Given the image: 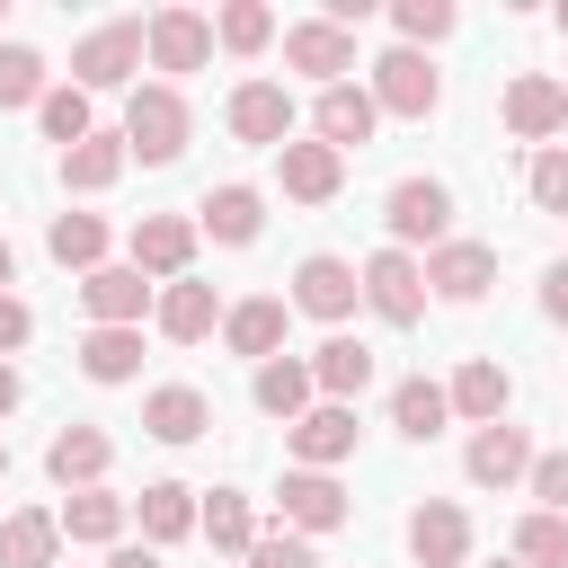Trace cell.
<instances>
[{
	"label": "cell",
	"mask_w": 568,
	"mask_h": 568,
	"mask_svg": "<svg viewBox=\"0 0 568 568\" xmlns=\"http://www.w3.org/2000/svg\"><path fill=\"white\" fill-rule=\"evenodd\" d=\"M382 222H390V248H444L453 240V186L444 178H399L390 195H382Z\"/></svg>",
	"instance_id": "cell-3"
},
{
	"label": "cell",
	"mask_w": 568,
	"mask_h": 568,
	"mask_svg": "<svg viewBox=\"0 0 568 568\" xmlns=\"http://www.w3.org/2000/svg\"><path fill=\"white\" fill-rule=\"evenodd\" d=\"M9 408H18V373L0 364V417H9Z\"/></svg>",
	"instance_id": "cell-47"
},
{
	"label": "cell",
	"mask_w": 568,
	"mask_h": 568,
	"mask_svg": "<svg viewBox=\"0 0 568 568\" xmlns=\"http://www.w3.org/2000/svg\"><path fill=\"white\" fill-rule=\"evenodd\" d=\"M195 231H213L222 248H248V240L266 231V195H257V186H213L204 213H195Z\"/></svg>",
	"instance_id": "cell-23"
},
{
	"label": "cell",
	"mask_w": 568,
	"mask_h": 568,
	"mask_svg": "<svg viewBox=\"0 0 568 568\" xmlns=\"http://www.w3.org/2000/svg\"><path fill=\"white\" fill-rule=\"evenodd\" d=\"M53 550H62V524L44 506L0 515V568H53Z\"/></svg>",
	"instance_id": "cell-29"
},
{
	"label": "cell",
	"mask_w": 568,
	"mask_h": 568,
	"mask_svg": "<svg viewBox=\"0 0 568 568\" xmlns=\"http://www.w3.org/2000/svg\"><path fill=\"white\" fill-rule=\"evenodd\" d=\"M284 62H293V71H311L320 89H337V80L355 71V36H346V27H328V18H302V27H284Z\"/></svg>",
	"instance_id": "cell-13"
},
{
	"label": "cell",
	"mask_w": 568,
	"mask_h": 568,
	"mask_svg": "<svg viewBox=\"0 0 568 568\" xmlns=\"http://www.w3.org/2000/svg\"><path fill=\"white\" fill-rule=\"evenodd\" d=\"M9 275H18V248H9V240H0V293H9Z\"/></svg>",
	"instance_id": "cell-48"
},
{
	"label": "cell",
	"mask_w": 568,
	"mask_h": 568,
	"mask_svg": "<svg viewBox=\"0 0 568 568\" xmlns=\"http://www.w3.org/2000/svg\"><path fill=\"white\" fill-rule=\"evenodd\" d=\"M364 89H373V106H382V115H408V124H426V115L444 106L435 62H426V53H408V44H390V53L373 62V80H364Z\"/></svg>",
	"instance_id": "cell-4"
},
{
	"label": "cell",
	"mask_w": 568,
	"mask_h": 568,
	"mask_svg": "<svg viewBox=\"0 0 568 568\" xmlns=\"http://www.w3.org/2000/svg\"><path fill=\"white\" fill-rule=\"evenodd\" d=\"M0 470H9V444H0Z\"/></svg>",
	"instance_id": "cell-50"
},
{
	"label": "cell",
	"mask_w": 568,
	"mask_h": 568,
	"mask_svg": "<svg viewBox=\"0 0 568 568\" xmlns=\"http://www.w3.org/2000/svg\"><path fill=\"white\" fill-rule=\"evenodd\" d=\"M284 444H293L302 470H337V462L355 453V408H346V399H320V408H302V417L284 426Z\"/></svg>",
	"instance_id": "cell-10"
},
{
	"label": "cell",
	"mask_w": 568,
	"mask_h": 568,
	"mask_svg": "<svg viewBox=\"0 0 568 568\" xmlns=\"http://www.w3.org/2000/svg\"><path fill=\"white\" fill-rule=\"evenodd\" d=\"M222 115H231V133L257 142V151H284V142H293V98H284V80H240Z\"/></svg>",
	"instance_id": "cell-8"
},
{
	"label": "cell",
	"mask_w": 568,
	"mask_h": 568,
	"mask_svg": "<svg viewBox=\"0 0 568 568\" xmlns=\"http://www.w3.org/2000/svg\"><path fill=\"white\" fill-rule=\"evenodd\" d=\"M80 311H89V328H142V311H151L142 266H98V275H80Z\"/></svg>",
	"instance_id": "cell-11"
},
{
	"label": "cell",
	"mask_w": 568,
	"mask_h": 568,
	"mask_svg": "<svg viewBox=\"0 0 568 568\" xmlns=\"http://www.w3.org/2000/svg\"><path fill=\"white\" fill-rule=\"evenodd\" d=\"M524 186H532V204H541V213H568V151H559V142H541V151H532V169H524Z\"/></svg>",
	"instance_id": "cell-41"
},
{
	"label": "cell",
	"mask_w": 568,
	"mask_h": 568,
	"mask_svg": "<svg viewBox=\"0 0 568 568\" xmlns=\"http://www.w3.org/2000/svg\"><path fill=\"white\" fill-rule=\"evenodd\" d=\"M71 89H124L133 71H142V18H115V27H98V36H80V53H71Z\"/></svg>",
	"instance_id": "cell-6"
},
{
	"label": "cell",
	"mask_w": 568,
	"mask_h": 568,
	"mask_svg": "<svg viewBox=\"0 0 568 568\" xmlns=\"http://www.w3.org/2000/svg\"><path fill=\"white\" fill-rule=\"evenodd\" d=\"M355 302H364V284H355V266L346 257H302L293 266V311H311V320H355Z\"/></svg>",
	"instance_id": "cell-12"
},
{
	"label": "cell",
	"mask_w": 568,
	"mask_h": 568,
	"mask_svg": "<svg viewBox=\"0 0 568 568\" xmlns=\"http://www.w3.org/2000/svg\"><path fill=\"white\" fill-rule=\"evenodd\" d=\"M151 320H160V337H169V346H204V337L222 328V302H213V284L178 275V284L151 302Z\"/></svg>",
	"instance_id": "cell-19"
},
{
	"label": "cell",
	"mask_w": 568,
	"mask_h": 568,
	"mask_svg": "<svg viewBox=\"0 0 568 568\" xmlns=\"http://www.w3.org/2000/svg\"><path fill=\"white\" fill-rule=\"evenodd\" d=\"M27 337H36V311H27L18 293H0V364H9V355H18Z\"/></svg>",
	"instance_id": "cell-44"
},
{
	"label": "cell",
	"mask_w": 568,
	"mask_h": 568,
	"mask_svg": "<svg viewBox=\"0 0 568 568\" xmlns=\"http://www.w3.org/2000/svg\"><path fill=\"white\" fill-rule=\"evenodd\" d=\"M275 160H284V195L293 204H328L346 186V151H328V142H284Z\"/></svg>",
	"instance_id": "cell-21"
},
{
	"label": "cell",
	"mask_w": 568,
	"mask_h": 568,
	"mask_svg": "<svg viewBox=\"0 0 568 568\" xmlns=\"http://www.w3.org/2000/svg\"><path fill=\"white\" fill-rule=\"evenodd\" d=\"M106 568H160V550H151V541H115V550H106Z\"/></svg>",
	"instance_id": "cell-46"
},
{
	"label": "cell",
	"mask_w": 568,
	"mask_h": 568,
	"mask_svg": "<svg viewBox=\"0 0 568 568\" xmlns=\"http://www.w3.org/2000/svg\"><path fill=\"white\" fill-rule=\"evenodd\" d=\"M532 497H541V515H568V453H532Z\"/></svg>",
	"instance_id": "cell-42"
},
{
	"label": "cell",
	"mask_w": 568,
	"mask_h": 568,
	"mask_svg": "<svg viewBox=\"0 0 568 568\" xmlns=\"http://www.w3.org/2000/svg\"><path fill=\"white\" fill-rule=\"evenodd\" d=\"M390 27H399V44L417 53V44H444L453 36V0H399L390 9Z\"/></svg>",
	"instance_id": "cell-40"
},
{
	"label": "cell",
	"mask_w": 568,
	"mask_h": 568,
	"mask_svg": "<svg viewBox=\"0 0 568 568\" xmlns=\"http://www.w3.org/2000/svg\"><path fill=\"white\" fill-rule=\"evenodd\" d=\"M115 178H124V133H89V142L62 151V186L98 195V186H115Z\"/></svg>",
	"instance_id": "cell-31"
},
{
	"label": "cell",
	"mask_w": 568,
	"mask_h": 568,
	"mask_svg": "<svg viewBox=\"0 0 568 568\" xmlns=\"http://www.w3.org/2000/svg\"><path fill=\"white\" fill-rule=\"evenodd\" d=\"M355 284H364V311H373V320H390V328H417V320H426V266H417L408 248H373V257L355 266Z\"/></svg>",
	"instance_id": "cell-2"
},
{
	"label": "cell",
	"mask_w": 568,
	"mask_h": 568,
	"mask_svg": "<svg viewBox=\"0 0 568 568\" xmlns=\"http://www.w3.org/2000/svg\"><path fill=\"white\" fill-rule=\"evenodd\" d=\"M541 311L568 328V266H541Z\"/></svg>",
	"instance_id": "cell-45"
},
{
	"label": "cell",
	"mask_w": 568,
	"mask_h": 568,
	"mask_svg": "<svg viewBox=\"0 0 568 568\" xmlns=\"http://www.w3.org/2000/svg\"><path fill=\"white\" fill-rule=\"evenodd\" d=\"M515 568H568V515H524L515 524Z\"/></svg>",
	"instance_id": "cell-36"
},
{
	"label": "cell",
	"mask_w": 568,
	"mask_h": 568,
	"mask_svg": "<svg viewBox=\"0 0 568 568\" xmlns=\"http://www.w3.org/2000/svg\"><path fill=\"white\" fill-rule=\"evenodd\" d=\"M133 515H142V541H151V550H169V541H186V532H195V488L151 479V488L133 497Z\"/></svg>",
	"instance_id": "cell-28"
},
{
	"label": "cell",
	"mask_w": 568,
	"mask_h": 568,
	"mask_svg": "<svg viewBox=\"0 0 568 568\" xmlns=\"http://www.w3.org/2000/svg\"><path fill=\"white\" fill-rule=\"evenodd\" d=\"M248 568H320V559H311V541H302V532H266V541L248 550Z\"/></svg>",
	"instance_id": "cell-43"
},
{
	"label": "cell",
	"mask_w": 568,
	"mask_h": 568,
	"mask_svg": "<svg viewBox=\"0 0 568 568\" xmlns=\"http://www.w3.org/2000/svg\"><path fill=\"white\" fill-rule=\"evenodd\" d=\"M106 462H115V444H106L98 426H62V435L44 444V470H53L62 488H98V479H106Z\"/></svg>",
	"instance_id": "cell-25"
},
{
	"label": "cell",
	"mask_w": 568,
	"mask_h": 568,
	"mask_svg": "<svg viewBox=\"0 0 568 568\" xmlns=\"http://www.w3.org/2000/svg\"><path fill=\"white\" fill-rule=\"evenodd\" d=\"M44 248H53L62 266H80V275H98V266H106V222H98V213H53V231H44Z\"/></svg>",
	"instance_id": "cell-34"
},
{
	"label": "cell",
	"mask_w": 568,
	"mask_h": 568,
	"mask_svg": "<svg viewBox=\"0 0 568 568\" xmlns=\"http://www.w3.org/2000/svg\"><path fill=\"white\" fill-rule=\"evenodd\" d=\"M408 550H417V568H462L470 559V515L453 497H426L408 515Z\"/></svg>",
	"instance_id": "cell-16"
},
{
	"label": "cell",
	"mask_w": 568,
	"mask_h": 568,
	"mask_svg": "<svg viewBox=\"0 0 568 568\" xmlns=\"http://www.w3.org/2000/svg\"><path fill=\"white\" fill-rule=\"evenodd\" d=\"M186 151V98H178V80H151V89H133L124 98V160H151V169H169Z\"/></svg>",
	"instance_id": "cell-1"
},
{
	"label": "cell",
	"mask_w": 568,
	"mask_h": 568,
	"mask_svg": "<svg viewBox=\"0 0 568 568\" xmlns=\"http://www.w3.org/2000/svg\"><path fill=\"white\" fill-rule=\"evenodd\" d=\"M488 284H497V248H479V240H444L426 257V293H444V302H479Z\"/></svg>",
	"instance_id": "cell-18"
},
{
	"label": "cell",
	"mask_w": 568,
	"mask_h": 568,
	"mask_svg": "<svg viewBox=\"0 0 568 568\" xmlns=\"http://www.w3.org/2000/svg\"><path fill=\"white\" fill-rule=\"evenodd\" d=\"M275 506H284V524H293V532H337V524L355 515V506H346V488H337L328 470H284Z\"/></svg>",
	"instance_id": "cell-15"
},
{
	"label": "cell",
	"mask_w": 568,
	"mask_h": 568,
	"mask_svg": "<svg viewBox=\"0 0 568 568\" xmlns=\"http://www.w3.org/2000/svg\"><path fill=\"white\" fill-rule=\"evenodd\" d=\"M373 124H382V106H373L364 80H337V89H320V106H311V142H328V151H364Z\"/></svg>",
	"instance_id": "cell-9"
},
{
	"label": "cell",
	"mask_w": 568,
	"mask_h": 568,
	"mask_svg": "<svg viewBox=\"0 0 568 568\" xmlns=\"http://www.w3.org/2000/svg\"><path fill=\"white\" fill-rule=\"evenodd\" d=\"M71 541H115L124 532V497H106V488H71V506L53 515Z\"/></svg>",
	"instance_id": "cell-35"
},
{
	"label": "cell",
	"mask_w": 568,
	"mask_h": 568,
	"mask_svg": "<svg viewBox=\"0 0 568 568\" xmlns=\"http://www.w3.org/2000/svg\"><path fill=\"white\" fill-rule=\"evenodd\" d=\"M142 53H151V71H204L213 18H204V9H151V18H142Z\"/></svg>",
	"instance_id": "cell-5"
},
{
	"label": "cell",
	"mask_w": 568,
	"mask_h": 568,
	"mask_svg": "<svg viewBox=\"0 0 568 568\" xmlns=\"http://www.w3.org/2000/svg\"><path fill=\"white\" fill-rule=\"evenodd\" d=\"M444 417H453L444 382H426V373H417V382H399V390H390V426H399L408 444H435V435H444Z\"/></svg>",
	"instance_id": "cell-30"
},
{
	"label": "cell",
	"mask_w": 568,
	"mask_h": 568,
	"mask_svg": "<svg viewBox=\"0 0 568 568\" xmlns=\"http://www.w3.org/2000/svg\"><path fill=\"white\" fill-rule=\"evenodd\" d=\"M559 36H568V0H559Z\"/></svg>",
	"instance_id": "cell-49"
},
{
	"label": "cell",
	"mask_w": 568,
	"mask_h": 568,
	"mask_svg": "<svg viewBox=\"0 0 568 568\" xmlns=\"http://www.w3.org/2000/svg\"><path fill=\"white\" fill-rule=\"evenodd\" d=\"M222 346H231V355H248V364H266V355L284 346V302H275V293L231 302V311H222Z\"/></svg>",
	"instance_id": "cell-24"
},
{
	"label": "cell",
	"mask_w": 568,
	"mask_h": 568,
	"mask_svg": "<svg viewBox=\"0 0 568 568\" xmlns=\"http://www.w3.org/2000/svg\"><path fill=\"white\" fill-rule=\"evenodd\" d=\"M36 124H44V142H89L98 133V115H89V89H44V106H36Z\"/></svg>",
	"instance_id": "cell-38"
},
{
	"label": "cell",
	"mask_w": 568,
	"mask_h": 568,
	"mask_svg": "<svg viewBox=\"0 0 568 568\" xmlns=\"http://www.w3.org/2000/svg\"><path fill=\"white\" fill-rule=\"evenodd\" d=\"M364 382H373V346L364 337H328L320 355H311V390H328V399H364Z\"/></svg>",
	"instance_id": "cell-27"
},
{
	"label": "cell",
	"mask_w": 568,
	"mask_h": 568,
	"mask_svg": "<svg viewBox=\"0 0 568 568\" xmlns=\"http://www.w3.org/2000/svg\"><path fill=\"white\" fill-rule=\"evenodd\" d=\"M0 18H9V0H0Z\"/></svg>",
	"instance_id": "cell-51"
},
{
	"label": "cell",
	"mask_w": 568,
	"mask_h": 568,
	"mask_svg": "<svg viewBox=\"0 0 568 568\" xmlns=\"http://www.w3.org/2000/svg\"><path fill=\"white\" fill-rule=\"evenodd\" d=\"M444 399H453V417L497 426V417H506V399H515V382H506V364H497V355H470V364L453 373V390H444Z\"/></svg>",
	"instance_id": "cell-22"
},
{
	"label": "cell",
	"mask_w": 568,
	"mask_h": 568,
	"mask_svg": "<svg viewBox=\"0 0 568 568\" xmlns=\"http://www.w3.org/2000/svg\"><path fill=\"white\" fill-rule=\"evenodd\" d=\"M204 426H213V399H204L195 382H160V390L142 399V435H151V444H195Z\"/></svg>",
	"instance_id": "cell-20"
},
{
	"label": "cell",
	"mask_w": 568,
	"mask_h": 568,
	"mask_svg": "<svg viewBox=\"0 0 568 568\" xmlns=\"http://www.w3.org/2000/svg\"><path fill=\"white\" fill-rule=\"evenodd\" d=\"M213 44H231V53H266V44H275V9H266V0H231V9L213 18Z\"/></svg>",
	"instance_id": "cell-37"
},
{
	"label": "cell",
	"mask_w": 568,
	"mask_h": 568,
	"mask_svg": "<svg viewBox=\"0 0 568 568\" xmlns=\"http://www.w3.org/2000/svg\"><path fill=\"white\" fill-rule=\"evenodd\" d=\"M195 532H204L222 559H248V550H257V506H248L240 488H213V497L195 506Z\"/></svg>",
	"instance_id": "cell-26"
},
{
	"label": "cell",
	"mask_w": 568,
	"mask_h": 568,
	"mask_svg": "<svg viewBox=\"0 0 568 568\" xmlns=\"http://www.w3.org/2000/svg\"><path fill=\"white\" fill-rule=\"evenodd\" d=\"M559 124H568V80L515 71V80H506V133H515V142H550Z\"/></svg>",
	"instance_id": "cell-7"
},
{
	"label": "cell",
	"mask_w": 568,
	"mask_h": 568,
	"mask_svg": "<svg viewBox=\"0 0 568 568\" xmlns=\"http://www.w3.org/2000/svg\"><path fill=\"white\" fill-rule=\"evenodd\" d=\"M0 106H44V53L36 44H0Z\"/></svg>",
	"instance_id": "cell-39"
},
{
	"label": "cell",
	"mask_w": 568,
	"mask_h": 568,
	"mask_svg": "<svg viewBox=\"0 0 568 568\" xmlns=\"http://www.w3.org/2000/svg\"><path fill=\"white\" fill-rule=\"evenodd\" d=\"M462 470H470L479 488H515V479L532 470V435H524V426H506V417H497V426H470Z\"/></svg>",
	"instance_id": "cell-14"
},
{
	"label": "cell",
	"mask_w": 568,
	"mask_h": 568,
	"mask_svg": "<svg viewBox=\"0 0 568 568\" xmlns=\"http://www.w3.org/2000/svg\"><path fill=\"white\" fill-rule=\"evenodd\" d=\"M133 266L178 284V275L195 266V222H186V213H142V222H133Z\"/></svg>",
	"instance_id": "cell-17"
},
{
	"label": "cell",
	"mask_w": 568,
	"mask_h": 568,
	"mask_svg": "<svg viewBox=\"0 0 568 568\" xmlns=\"http://www.w3.org/2000/svg\"><path fill=\"white\" fill-rule=\"evenodd\" d=\"M248 390H257V408H266V417H284V426H293V417L311 408V364H293V355H266Z\"/></svg>",
	"instance_id": "cell-33"
},
{
	"label": "cell",
	"mask_w": 568,
	"mask_h": 568,
	"mask_svg": "<svg viewBox=\"0 0 568 568\" xmlns=\"http://www.w3.org/2000/svg\"><path fill=\"white\" fill-rule=\"evenodd\" d=\"M80 373L89 382H133L142 373V328H89L80 337Z\"/></svg>",
	"instance_id": "cell-32"
}]
</instances>
